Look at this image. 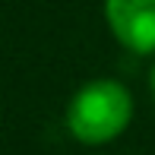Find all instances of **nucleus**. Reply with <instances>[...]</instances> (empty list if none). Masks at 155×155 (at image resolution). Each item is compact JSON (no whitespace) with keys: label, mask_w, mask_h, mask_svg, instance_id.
<instances>
[{"label":"nucleus","mask_w":155,"mask_h":155,"mask_svg":"<svg viewBox=\"0 0 155 155\" xmlns=\"http://www.w3.org/2000/svg\"><path fill=\"white\" fill-rule=\"evenodd\" d=\"M149 92H152V101H155V63H152V70H149Z\"/></svg>","instance_id":"obj_3"},{"label":"nucleus","mask_w":155,"mask_h":155,"mask_svg":"<svg viewBox=\"0 0 155 155\" xmlns=\"http://www.w3.org/2000/svg\"><path fill=\"white\" fill-rule=\"evenodd\" d=\"M104 19L133 54H155V0H104Z\"/></svg>","instance_id":"obj_2"},{"label":"nucleus","mask_w":155,"mask_h":155,"mask_svg":"<svg viewBox=\"0 0 155 155\" xmlns=\"http://www.w3.org/2000/svg\"><path fill=\"white\" fill-rule=\"evenodd\" d=\"M133 120V95L117 79H89L67 104V130L82 146H104Z\"/></svg>","instance_id":"obj_1"}]
</instances>
